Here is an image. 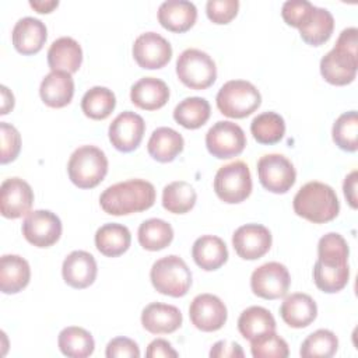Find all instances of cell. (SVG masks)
<instances>
[{"mask_svg":"<svg viewBox=\"0 0 358 358\" xmlns=\"http://www.w3.org/2000/svg\"><path fill=\"white\" fill-rule=\"evenodd\" d=\"M155 203V189L144 179H129L106 187L99 196L102 210L110 215H129L148 210Z\"/></svg>","mask_w":358,"mask_h":358,"instance_id":"cell-1","label":"cell"},{"mask_svg":"<svg viewBox=\"0 0 358 358\" xmlns=\"http://www.w3.org/2000/svg\"><path fill=\"white\" fill-rule=\"evenodd\" d=\"M357 28L350 27L340 32L334 48L320 60L322 77L333 85H347L354 81L358 69Z\"/></svg>","mask_w":358,"mask_h":358,"instance_id":"cell-2","label":"cell"},{"mask_svg":"<svg viewBox=\"0 0 358 358\" xmlns=\"http://www.w3.org/2000/svg\"><path fill=\"white\" fill-rule=\"evenodd\" d=\"M292 206L296 215L313 224L329 222L340 211V203L333 187L317 180L305 183L296 192Z\"/></svg>","mask_w":358,"mask_h":358,"instance_id":"cell-3","label":"cell"},{"mask_svg":"<svg viewBox=\"0 0 358 358\" xmlns=\"http://www.w3.org/2000/svg\"><path fill=\"white\" fill-rule=\"evenodd\" d=\"M70 180L80 189L98 186L108 173V158L95 145H81L70 155L67 164Z\"/></svg>","mask_w":358,"mask_h":358,"instance_id":"cell-4","label":"cell"},{"mask_svg":"<svg viewBox=\"0 0 358 358\" xmlns=\"http://www.w3.org/2000/svg\"><path fill=\"white\" fill-rule=\"evenodd\" d=\"M150 280L159 294L179 298L186 295L192 285V271L182 257L169 255L152 264Z\"/></svg>","mask_w":358,"mask_h":358,"instance_id":"cell-5","label":"cell"},{"mask_svg":"<svg viewBox=\"0 0 358 358\" xmlns=\"http://www.w3.org/2000/svg\"><path fill=\"white\" fill-rule=\"evenodd\" d=\"M217 108L228 117L242 119L252 115L262 103L259 90L246 80L227 81L217 94Z\"/></svg>","mask_w":358,"mask_h":358,"instance_id":"cell-6","label":"cell"},{"mask_svg":"<svg viewBox=\"0 0 358 358\" xmlns=\"http://www.w3.org/2000/svg\"><path fill=\"white\" fill-rule=\"evenodd\" d=\"M178 78L192 90H206L217 78V67L211 56L200 49L189 48L176 60Z\"/></svg>","mask_w":358,"mask_h":358,"instance_id":"cell-7","label":"cell"},{"mask_svg":"<svg viewBox=\"0 0 358 358\" xmlns=\"http://www.w3.org/2000/svg\"><path fill=\"white\" fill-rule=\"evenodd\" d=\"M214 192L228 204L242 203L252 193V176L243 161H234L221 166L214 178Z\"/></svg>","mask_w":358,"mask_h":358,"instance_id":"cell-8","label":"cell"},{"mask_svg":"<svg viewBox=\"0 0 358 358\" xmlns=\"http://www.w3.org/2000/svg\"><path fill=\"white\" fill-rule=\"evenodd\" d=\"M246 145V136L242 127L229 120L214 123L206 133V147L218 159H228L239 155Z\"/></svg>","mask_w":358,"mask_h":358,"instance_id":"cell-9","label":"cell"},{"mask_svg":"<svg viewBox=\"0 0 358 358\" xmlns=\"http://www.w3.org/2000/svg\"><path fill=\"white\" fill-rule=\"evenodd\" d=\"M257 176L266 190L281 194L294 186L296 171L282 154H266L257 161Z\"/></svg>","mask_w":358,"mask_h":358,"instance_id":"cell-10","label":"cell"},{"mask_svg":"<svg viewBox=\"0 0 358 358\" xmlns=\"http://www.w3.org/2000/svg\"><path fill=\"white\" fill-rule=\"evenodd\" d=\"M291 284L288 268L278 262L259 266L250 275V288L263 299H278L285 296Z\"/></svg>","mask_w":358,"mask_h":358,"instance_id":"cell-11","label":"cell"},{"mask_svg":"<svg viewBox=\"0 0 358 358\" xmlns=\"http://www.w3.org/2000/svg\"><path fill=\"white\" fill-rule=\"evenodd\" d=\"M21 231L31 245L49 248L55 245L62 235V221L49 210H34L27 214Z\"/></svg>","mask_w":358,"mask_h":358,"instance_id":"cell-12","label":"cell"},{"mask_svg":"<svg viewBox=\"0 0 358 358\" xmlns=\"http://www.w3.org/2000/svg\"><path fill=\"white\" fill-rule=\"evenodd\" d=\"M145 123L144 119L131 110L119 113L109 124V141L122 152H130L136 150L144 136Z\"/></svg>","mask_w":358,"mask_h":358,"instance_id":"cell-13","label":"cell"},{"mask_svg":"<svg viewBox=\"0 0 358 358\" xmlns=\"http://www.w3.org/2000/svg\"><path fill=\"white\" fill-rule=\"evenodd\" d=\"M133 57L141 69H161L171 60L172 46L159 34L144 32L133 43Z\"/></svg>","mask_w":358,"mask_h":358,"instance_id":"cell-14","label":"cell"},{"mask_svg":"<svg viewBox=\"0 0 358 358\" xmlns=\"http://www.w3.org/2000/svg\"><path fill=\"white\" fill-rule=\"evenodd\" d=\"M192 324L201 331H217L227 322V306L213 294H200L189 306Z\"/></svg>","mask_w":358,"mask_h":358,"instance_id":"cell-15","label":"cell"},{"mask_svg":"<svg viewBox=\"0 0 358 358\" xmlns=\"http://www.w3.org/2000/svg\"><path fill=\"white\" fill-rule=\"evenodd\" d=\"M34 192L21 178H8L0 186V213L4 218H20L29 213Z\"/></svg>","mask_w":358,"mask_h":358,"instance_id":"cell-16","label":"cell"},{"mask_svg":"<svg viewBox=\"0 0 358 358\" xmlns=\"http://www.w3.org/2000/svg\"><path fill=\"white\" fill-rule=\"evenodd\" d=\"M271 232L262 224H246L232 235V245L236 255L245 260H256L264 256L271 248Z\"/></svg>","mask_w":358,"mask_h":358,"instance_id":"cell-17","label":"cell"},{"mask_svg":"<svg viewBox=\"0 0 358 358\" xmlns=\"http://www.w3.org/2000/svg\"><path fill=\"white\" fill-rule=\"evenodd\" d=\"M96 271L98 267L94 256L85 250L71 252L62 266L64 282L76 289L90 287L96 278Z\"/></svg>","mask_w":358,"mask_h":358,"instance_id":"cell-18","label":"cell"},{"mask_svg":"<svg viewBox=\"0 0 358 358\" xmlns=\"http://www.w3.org/2000/svg\"><path fill=\"white\" fill-rule=\"evenodd\" d=\"M48 38L46 25L34 17L20 18L11 32L13 45L22 55H35L45 45Z\"/></svg>","mask_w":358,"mask_h":358,"instance_id":"cell-19","label":"cell"},{"mask_svg":"<svg viewBox=\"0 0 358 358\" xmlns=\"http://www.w3.org/2000/svg\"><path fill=\"white\" fill-rule=\"evenodd\" d=\"M180 310L168 303L152 302L148 303L141 312L143 327L152 334H169L182 326Z\"/></svg>","mask_w":358,"mask_h":358,"instance_id":"cell-20","label":"cell"},{"mask_svg":"<svg viewBox=\"0 0 358 358\" xmlns=\"http://www.w3.org/2000/svg\"><path fill=\"white\" fill-rule=\"evenodd\" d=\"M197 18V8L187 0H166L158 7L159 24L171 32L189 31Z\"/></svg>","mask_w":358,"mask_h":358,"instance_id":"cell-21","label":"cell"},{"mask_svg":"<svg viewBox=\"0 0 358 358\" xmlns=\"http://www.w3.org/2000/svg\"><path fill=\"white\" fill-rule=\"evenodd\" d=\"M39 95L45 105L63 108L69 105L74 95V80L67 71H50L39 87Z\"/></svg>","mask_w":358,"mask_h":358,"instance_id":"cell-22","label":"cell"},{"mask_svg":"<svg viewBox=\"0 0 358 358\" xmlns=\"http://www.w3.org/2000/svg\"><path fill=\"white\" fill-rule=\"evenodd\" d=\"M131 102L144 110H157L169 99V88L165 81L155 77H143L131 85Z\"/></svg>","mask_w":358,"mask_h":358,"instance_id":"cell-23","label":"cell"},{"mask_svg":"<svg viewBox=\"0 0 358 358\" xmlns=\"http://www.w3.org/2000/svg\"><path fill=\"white\" fill-rule=\"evenodd\" d=\"M83 62V49L80 43L70 38L62 36L52 42L48 49V64L52 71H78Z\"/></svg>","mask_w":358,"mask_h":358,"instance_id":"cell-24","label":"cell"},{"mask_svg":"<svg viewBox=\"0 0 358 358\" xmlns=\"http://www.w3.org/2000/svg\"><path fill=\"white\" fill-rule=\"evenodd\" d=\"M280 315L289 327L302 329L309 326L316 319L317 306L310 295L295 292L282 301Z\"/></svg>","mask_w":358,"mask_h":358,"instance_id":"cell-25","label":"cell"},{"mask_svg":"<svg viewBox=\"0 0 358 358\" xmlns=\"http://www.w3.org/2000/svg\"><path fill=\"white\" fill-rule=\"evenodd\" d=\"M192 257L200 268L214 271L228 260V249L221 238L215 235H203L194 241L192 246Z\"/></svg>","mask_w":358,"mask_h":358,"instance_id":"cell-26","label":"cell"},{"mask_svg":"<svg viewBox=\"0 0 358 358\" xmlns=\"http://www.w3.org/2000/svg\"><path fill=\"white\" fill-rule=\"evenodd\" d=\"M31 278L28 262L18 255H3L0 259V289L3 294L22 291Z\"/></svg>","mask_w":358,"mask_h":358,"instance_id":"cell-27","label":"cell"},{"mask_svg":"<svg viewBox=\"0 0 358 358\" xmlns=\"http://www.w3.org/2000/svg\"><path fill=\"white\" fill-rule=\"evenodd\" d=\"M185 147V140L182 134L171 127H158L150 136L147 150L148 154L158 162L173 161Z\"/></svg>","mask_w":358,"mask_h":358,"instance_id":"cell-28","label":"cell"},{"mask_svg":"<svg viewBox=\"0 0 358 358\" xmlns=\"http://www.w3.org/2000/svg\"><path fill=\"white\" fill-rule=\"evenodd\" d=\"M130 242V231L123 224L108 222L99 227L95 232V246L108 257H117L123 255L129 249Z\"/></svg>","mask_w":358,"mask_h":358,"instance_id":"cell-29","label":"cell"},{"mask_svg":"<svg viewBox=\"0 0 358 358\" xmlns=\"http://www.w3.org/2000/svg\"><path fill=\"white\" fill-rule=\"evenodd\" d=\"M238 330L243 338L252 341L266 333L275 331V320L268 309L263 306H249L238 319Z\"/></svg>","mask_w":358,"mask_h":358,"instance_id":"cell-30","label":"cell"},{"mask_svg":"<svg viewBox=\"0 0 358 358\" xmlns=\"http://www.w3.org/2000/svg\"><path fill=\"white\" fill-rule=\"evenodd\" d=\"M57 345L63 355L70 358H87L94 352L95 341L90 331L78 326L64 327L57 337Z\"/></svg>","mask_w":358,"mask_h":358,"instance_id":"cell-31","label":"cell"},{"mask_svg":"<svg viewBox=\"0 0 358 358\" xmlns=\"http://www.w3.org/2000/svg\"><path fill=\"white\" fill-rule=\"evenodd\" d=\"M298 29L308 45L320 46L330 39L334 29V18L327 8L315 6L309 20Z\"/></svg>","mask_w":358,"mask_h":358,"instance_id":"cell-32","label":"cell"},{"mask_svg":"<svg viewBox=\"0 0 358 358\" xmlns=\"http://www.w3.org/2000/svg\"><path fill=\"white\" fill-rule=\"evenodd\" d=\"M211 109L207 99L200 96H187L173 109V119L185 129H199L210 117Z\"/></svg>","mask_w":358,"mask_h":358,"instance_id":"cell-33","label":"cell"},{"mask_svg":"<svg viewBox=\"0 0 358 358\" xmlns=\"http://www.w3.org/2000/svg\"><path fill=\"white\" fill-rule=\"evenodd\" d=\"M138 243L150 252L165 249L173 239L171 224L161 218H150L140 224L137 231Z\"/></svg>","mask_w":358,"mask_h":358,"instance_id":"cell-34","label":"cell"},{"mask_svg":"<svg viewBox=\"0 0 358 358\" xmlns=\"http://www.w3.org/2000/svg\"><path fill=\"white\" fill-rule=\"evenodd\" d=\"M196 200V190L185 180L171 182L162 190V206L172 214H185L190 211L194 207Z\"/></svg>","mask_w":358,"mask_h":358,"instance_id":"cell-35","label":"cell"},{"mask_svg":"<svg viewBox=\"0 0 358 358\" xmlns=\"http://www.w3.org/2000/svg\"><path fill=\"white\" fill-rule=\"evenodd\" d=\"M115 106V94L112 92V90L101 85L90 88L81 99V109L84 115L94 120L106 119L113 112Z\"/></svg>","mask_w":358,"mask_h":358,"instance_id":"cell-36","label":"cell"},{"mask_svg":"<svg viewBox=\"0 0 358 358\" xmlns=\"http://www.w3.org/2000/svg\"><path fill=\"white\" fill-rule=\"evenodd\" d=\"M250 131L255 140L260 144H275L285 134V122L275 112H263L253 117Z\"/></svg>","mask_w":358,"mask_h":358,"instance_id":"cell-37","label":"cell"},{"mask_svg":"<svg viewBox=\"0 0 358 358\" xmlns=\"http://www.w3.org/2000/svg\"><path fill=\"white\" fill-rule=\"evenodd\" d=\"M350 278L348 264L330 266L316 260L313 266V281L316 287L327 294H334L341 291Z\"/></svg>","mask_w":358,"mask_h":358,"instance_id":"cell-38","label":"cell"},{"mask_svg":"<svg viewBox=\"0 0 358 358\" xmlns=\"http://www.w3.org/2000/svg\"><path fill=\"white\" fill-rule=\"evenodd\" d=\"M338 348V338L326 329H319L309 334L301 345L299 354L303 358H330Z\"/></svg>","mask_w":358,"mask_h":358,"instance_id":"cell-39","label":"cell"},{"mask_svg":"<svg viewBox=\"0 0 358 358\" xmlns=\"http://www.w3.org/2000/svg\"><path fill=\"white\" fill-rule=\"evenodd\" d=\"M333 141L344 151L355 152L358 148V115L350 110L340 115L333 124Z\"/></svg>","mask_w":358,"mask_h":358,"instance_id":"cell-40","label":"cell"},{"mask_svg":"<svg viewBox=\"0 0 358 358\" xmlns=\"http://www.w3.org/2000/svg\"><path fill=\"white\" fill-rule=\"evenodd\" d=\"M348 253L350 250L345 239L337 232H329L319 239L317 260L324 264H348Z\"/></svg>","mask_w":358,"mask_h":358,"instance_id":"cell-41","label":"cell"},{"mask_svg":"<svg viewBox=\"0 0 358 358\" xmlns=\"http://www.w3.org/2000/svg\"><path fill=\"white\" fill-rule=\"evenodd\" d=\"M250 352L255 358H285L289 350L287 341L275 331H271L252 340Z\"/></svg>","mask_w":358,"mask_h":358,"instance_id":"cell-42","label":"cell"},{"mask_svg":"<svg viewBox=\"0 0 358 358\" xmlns=\"http://www.w3.org/2000/svg\"><path fill=\"white\" fill-rule=\"evenodd\" d=\"M0 137H1L0 162L8 164V162L14 161L20 154L21 136L13 124H10L7 122H0Z\"/></svg>","mask_w":358,"mask_h":358,"instance_id":"cell-43","label":"cell"},{"mask_svg":"<svg viewBox=\"0 0 358 358\" xmlns=\"http://www.w3.org/2000/svg\"><path fill=\"white\" fill-rule=\"evenodd\" d=\"M315 6L308 0H288L282 4L281 15L284 21L295 28H301L312 15Z\"/></svg>","mask_w":358,"mask_h":358,"instance_id":"cell-44","label":"cell"},{"mask_svg":"<svg viewBox=\"0 0 358 358\" xmlns=\"http://www.w3.org/2000/svg\"><path fill=\"white\" fill-rule=\"evenodd\" d=\"M238 0H208L206 13L214 24H228L238 14Z\"/></svg>","mask_w":358,"mask_h":358,"instance_id":"cell-45","label":"cell"},{"mask_svg":"<svg viewBox=\"0 0 358 358\" xmlns=\"http://www.w3.org/2000/svg\"><path fill=\"white\" fill-rule=\"evenodd\" d=\"M105 355L108 358H138L140 357V348L136 341L127 337H115L112 338L108 345Z\"/></svg>","mask_w":358,"mask_h":358,"instance_id":"cell-46","label":"cell"},{"mask_svg":"<svg viewBox=\"0 0 358 358\" xmlns=\"http://www.w3.org/2000/svg\"><path fill=\"white\" fill-rule=\"evenodd\" d=\"M243 355L242 347L235 341L221 340L217 341L210 350V357L214 358H242Z\"/></svg>","mask_w":358,"mask_h":358,"instance_id":"cell-47","label":"cell"},{"mask_svg":"<svg viewBox=\"0 0 358 358\" xmlns=\"http://www.w3.org/2000/svg\"><path fill=\"white\" fill-rule=\"evenodd\" d=\"M145 355L148 358H159V357L176 358L178 357V351L173 350V347L171 345L169 341H166L164 338H155V340H152L148 344Z\"/></svg>","mask_w":358,"mask_h":358,"instance_id":"cell-48","label":"cell"},{"mask_svg":"<svg viewBox=\"0 0 358 358\" xmlns=\"http://www.w3.org/2000/svg\"><path fill=\"white\" fill-rule=\"evenodd\" d=\"M357 176H358V172L352 171L350 175L345 176L343 183L344 196L352 208H357Z\"/></svg>","mask_w":358,"mask_h":358,"instance_id":"cell-49","label":"cell"},{"mask_svg":"<svg viewBox=\"0 0 358 358\" xmlns=\"http://www.w3.org/2000/svg\"><path fill=\"white\" fill-rule=\"evenodd\" d=\"M29 6L32 8H35L38 13H50L53 8H56L59 6L57 0H31Z\"/></svg>","mask_w":358,"mask_h":358,"instance_id":"cell-50","label":"cell"},{"mask_svg":"<svg viewBox=\"0 0 358 358\" xmlns=\"http://www.w3.org/2000/svg\"><path fill=\"white\" fill-rule=\"evenodd\" d=\"M1 115L8 113V110H11L14 108V95L8 91V88L6 85H1Z\"/></svg>","mask_w":358,"mask_h":358,"instance_id":"cell-51","label":"cell"}]
</instances>
